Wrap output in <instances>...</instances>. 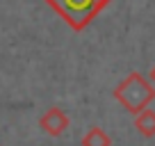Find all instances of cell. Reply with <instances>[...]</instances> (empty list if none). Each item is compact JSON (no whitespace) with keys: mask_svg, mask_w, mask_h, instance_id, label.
I'll use <instances>...</instances> for the list:
<instances>
[{"mask_svg":"<svg viewBox=\"0 0 155 146\" xmlns=\"http://www.w3.org/2000/svg\"><path fill=\"white\" fill-rule=\"evenodd\" d=\"M112 96H114V101H119L123 105V110H128L130 114L137 117L155 101V87L141 73L132 71L114 87Z\"/></svg>","mask_w":155,"mask_h":146,"instance_id":"6da1fadb","label":"cell"},{"mask_svg":"<svg viewBox=\"0 0 155 146\" xmlns=\"http://www.w3.org/2000/svg\"><path fill=\"white\" fill-rule=\"evenodd\" d=\"M73 30H84L103 9L107 0H46Z\"/></svg>","mask_w":155,"mask_h":146,"instance_id":"7a4b0ae2","label":"cell"},{"mask_svg":"<svg viewBox=\"0 0 155 146\" xmlns=\"http://www.w3.org/2000/svg\"><path fill=\"white\" fill-rule=\"evenodd\" d=\"M68 123L71 121H68L66 112L59 110V107H48V110L41 114V119H39V128L50 137H59L62 132H66Z\"/></svg>","mask_w":155,"mask_h":146,"instance_id":"3957f363","label":"cell"},{"mask_svg":"<svg viewBox=\"0 0 155 146\" xmlns=\"http://www.w3.org/2000/svg\"><path fill=\"white\" fill-rule=\"evenodd\" d=\"M135 128L141 132L144 137H155V110H148L146 107L144 112H139L135 117Z\"/></svg>","mask_w":155,"mask_h":146,"instance_id":"277c9868","label":"cell"},{"mask_svg":"<svg viewBox=\"0 0 155 146\" xmlns=\"http://www.w3.org/2000/svg\"><path fill=\"white\" fill-rule=\"evenodd\" d=\"M82 146H112V139L103 128L94 126L87 130V135L82 137Z\"/></svg>","mask_w":155,"mask_h":146,"instance_id":"5b68a950","label":"cell"},{"mask_svg":"<svg viewBox=\"0 0 155 146\" xmlns=\"http://www.w3.org/2000/svg\"><path fill=\"white\" fill-rule=\"evenodd\" d=\"M148 78H150V82H153V85H155V66H153V68H150V73H148Z\"/></svg>","mask_w":155,"mask_h":146,"instance_id":"8992f818","label":"cell"}]
</instances>
